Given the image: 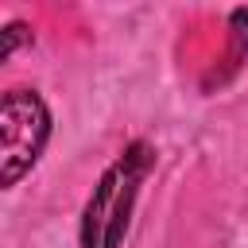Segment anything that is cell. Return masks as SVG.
<instances>
[{
    "label": "cell",
    "mask_w": 248,
    "mask_h": 248,
    "mask_svg": "<svg viewBox=\"0 0 248 248\" xmlns=\"http://www.w3.org/2000/svg\"><path fill=\"white\" fill-rule=\"evenodd\" d=\"M155 170V147L147 140H132L112 167H105L101 182L93 186L81 209V248H120L140 186Z\"/></svg>",
    "instance_id": "cell-1"
},
{
    "label": "cell",
    "mask_w": 248,
    "mask_h": 248,
    "mask_svg": "<svg viewBox=\"0 0 248 248\" xmlns=\"http://www.w3.org/2000/svg\"><path fill=\"white\" fill-rule=\"evenodd\" d=\"M50 140V108L35 89H8L0 101V182L16 186Z\"/></svg>",
    "instance_id": "cell-2"
},
{
    "label": "cell",
    "mask_w": 248,
    "mask_h": 248,
    "mask_svg": "<svg viewBox=\"0 0 248 248\" xmlns=\"http://www.w3.org/2000/svg\"><path fill=\"white\" fill-rule=\"evenodd\" d=\"M229 23H232V58H240L248 50V8H236Z\"/></svg>",
    "instance_id": "cell-3"
},
{
    "label": "cell",
    "mask_w": 248,
    "mask_h": 248,
    "mask_svg": "<svg viewBox=\"0 0 248 248\" xmlns=\"http://www.w3.org/2000/svg\"><path fill=\"white\" fill-rule=\"evenodd\" d=\"M23 31H27L23 23H12V27L4 31V50H0V58H12V54H16V46H19V39H23Z\"/></svg>",
    "instance_id": "cell-4"
}]
</instances>
